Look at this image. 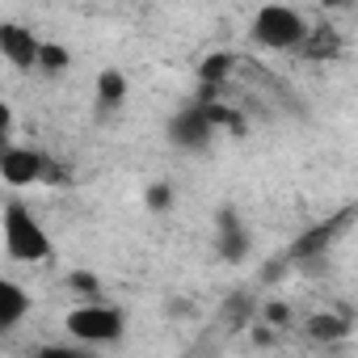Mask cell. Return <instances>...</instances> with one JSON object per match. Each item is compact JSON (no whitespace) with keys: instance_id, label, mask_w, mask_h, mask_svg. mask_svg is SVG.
<instances>
[{"instance_id":"obj_1","label":"cell","mask_w":358,"mask_h":358,"mask_svg":"<svg viewBox=\"0 0 358 358\" xmlns=\"http://www.w3.org/2000/svg\"><path fill=\"white\" fill-rule=\"evenodd\" d=\"M0 228H5V253L13 262H47L51 257V236L43 232L34 211L22 207L17 199L5 203V211H0Z\"/></svg>"},{"instance_id":"obj_2","label":"cell","mask_w":358,"mask_h":358,"mask_svg":"<svg viewBox=\"0 0 358 358\" xmlns=\"http://www.w3.org/2000/svg\"><path fill=\"white\" fill-rule=\"evenodd\" d=\"M64 324H68V333H72L76 341H85V345H110V341H118V337L127 333V316H122L114 303H101V299H89V303L72 308Z\"/></svg>"},{"instance_id":"obj_3","label":"cell","mask_w":358,"mask_h":358,"mask_svg":"<svg viewBox=\"0 0 358 358\" xmlns=\"http://www.w3.org/2000/svg\"><path fill=\"white\" fill-rule=\"evenodd\" d=\"M253 38L266 51H295L308 43V22L291 5H266L253 17Z\"/></svg>"},{"instance_id":"obj_4","label":"cell","mask_w":358,"mask_h":358,"mask_svg":"<svg viewBox=\"0 0 358 358\" xmlns=\"http://www.w3.org/2000/svg\"><path fill=\"white\" fill-rule=\"evenodd\" d=\"M0 51H5V59L13 68H38V59H43V43L34 38V30H26L17 22L0 26Z\"/></svg>"},{"instance_id":"obj_5","label":"cell","mask_w":358,"mask_h":358,"mask_svg":"<svg viewBox=\"0 0 358 358\" xmlns=\"http://www.w3.org/2000/svg\"><path fill=\"white\" fill-rule=\"evenodd\" d=\"M0 177H5L9 186H34L43 177V156L34 148H5V156H0Z\"/></svg>"},{"instance_id":"obj_6","label":"cell","mask_w":358,"mask_h":358,"mask_svg":"<svg viewBox=\"0 0 358 358\" xmlns=\"http://www.w3.org/2000/svg\"><path fill=\"white\" fill-rule=\"evenodd\" d=\"M211 135V118L207 110H182L173 122H169V139L173 143H182V148H203Z\"/></svg>"},{"instance_id":"obj_7","label":"cell","mask_w":358,"mask_h":358,"mask_svg":"<svg viewBox=\"0 0 358 358\" xmlns=\"http://www.w3.org/2000/svg\"><path fill=\"white\" fill-rule=\"evenodd\" d=\"M26 312H30V295H26L13 278H0V333L17 329Z\"/></svg>"},{"instance_id":"obj_8","label":"cell","mask_w":358,"mask_h":358,"mask_svg":"<svg viewBox=\"0 0 358 358\" xmlns=\"http://www.w3.org/2000/svg\"><path fill=\"white\" fill-rule=\"evenodd\" d=\"M245 249H249V236H245V228L236 224V220H228L224 224V257H245Z\"/></svg>"},{"instance_id":"obj_9","label":"cell","mask_w":358,"mask_h":358,"mask_svg":"<svg viewBox=\"0 0 358 358\" xmlns=\"http://www.w3.org/2000/svg\"><path fill=\"white\" fill-rule=\"evenodd\" d=\"M97 89H101V97H106V101H118V97L127 93V80H122L118 72H101V80H97Z\"/></svg>"},{"instance_id":"obj_10","label":"cell","mask_w":358,"mask_h":358,"mask_svg":"<svg viewBox=\"0 0 358 358\" xmlns=\"http://www.w3.org/2000/svg\"><path fill=\"white\" fill-rule=\"evenodd\" d=\"M312 333H316V337H333V333H341V320H333V316H316V320H312Z\"/></svg>"},{"instance_id":"obj_11","label":"cell","mask_w":358,"mask_h":358,"mask_svg":"<svg viewBox=\"0 0 358 358\" xmlns=\"http://www.w3.org/2000/svg\"><path fill=\"white\" fill-rule=\"evenodd\" d=\"M38 64H43V68H64L68 55H64L59 47H43V59H38Z\"/></svg>"}]
</instances>
